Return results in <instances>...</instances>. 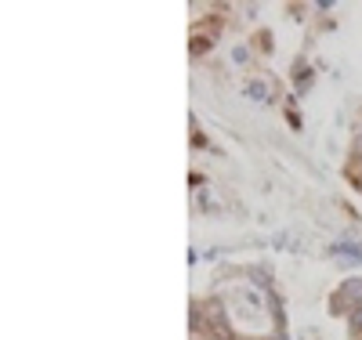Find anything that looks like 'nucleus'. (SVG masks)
<instances>
[{"label": "nucleus", "mask_w": 362, "mask_h": 340, "mask_svg": "<svg viewBox=\"0 0 362 340\" xmlns=\"http://www.w3.org/2000/svg\"><path fill=\"white\" fill-rule=\"evenodd\" d=\"M203 307H206L203 312V329H210L214 340H235V333H232V326L225 319V304L221 300H206Z\"/></svg>", "instance_id": "nucleus-1"}, {"label": "nucleus", "mask_w": 362, "mask_h": 340, "mask_svg": "<svg viewBox=\"0 0 362 340\" xmlns=\"http://www.w3.org/2000/svg\"><path fill=\"white\" fill-rule=\"evenodd\" d=\"M243 95H250L254 102H268V87H264L261 80H247V83H243Z\"/></svg>", "instance_id": "nucleus-2"}, {"label": "nucleus", "mask_w": 362, "mask_h": 340, "mask_svg": "<svg viewBox=\"0 0 362 340\" xmlns=\"http://www.w3.org/2000/svg\"><path fill=\"white\" fill-rule=\"evenodd\" d=\"M334 254H337V257H348V261H362V250H355V246H348V242L334 246Z\"/></svg>", "instance_id": "nucleus-3"}, {"label": "nucleus", "mask_w": 362, "mask_h": 340, "mask_svg": "<svg viewBox=\"0 0 362 340\" xmlns=\"http://www.w3.org/2000/svg\"><path fill=\"white\" fill-rule=\"evenodd\" d=\"M348 326H351V333H362V304H358L355 312L348 315Z\"/></svg>", "instance_id": "nucleus-4"}, {"label": "nucleus", "mask_w": 362, "mask_h": 340, "mask_svg": "<svg viewBox=\"0 0 362 340\" xmlns=\"http://www.w3.org/2000/svg\"><path fill=\"white\" fill-rule=\"evenodd\" d=\"M206 47H210V40H203V37H196V40H192V54H203Z\"/></svg>", "instance_id": "nucleus-5"}, {"label": "nucleus", "mask_w": 362, "mask_h": 340, "mask_svg": "<svg viewBox=\"0 0 362 340\" xmlns=\"http://www.w3.org/2000/svg\"><path fill=\"white\" fill-rule=\"evenodd\" d=\"M358 181H362V170H358Z\"/></svg>", "instance_id": "nucleus-6"}]
</instances>
